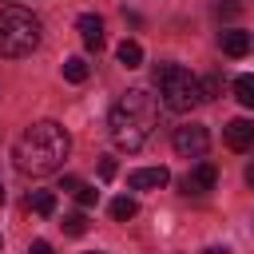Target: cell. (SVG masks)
Here are the masks:
<instances>
[{
    "label": "cell",
    "instance_id": "3",
    "mask_svg": "<svg viewBox=\"0 0 254 254\" xmlns=\"http://www.w3.org/2000/svg\"><path fill=\"white\" fill-rule=\"evenodd\" d=\"M155 87L163 95V107L175 111V115H187L202 103L198 75H190L183 64H155Z\"/></svg>",
    "mask_w": 254,
    "mask_h": 254
},
{
    "label": "cell",
    "instance_id": "9",
    "mask_svg": "<svg viewBox=\"0 0 254 254\" xmlns=\"http://www.w3.org/2000/svg\"><path fill=\"white\" fill-rule=\"evenodd\" d=\"M75 28H79V40H83L91 52H99V48H103V20H99L95 12H83V16L75 20Z\"/></svg>",
    "mask_w": 254,
    "mask_h": 254
},
{
    "label": "cell",
    "instance_id": "1",
    "mask_svg": "<svg viewBox=\"0 0 254 254\" xmlns=\"http://www.w3.org/2000/svg\"><path fill=\"white\" fill-rule=\"evenodd\" d=\"M67 151H71V135H67L60 123L40 119V123H32V127L16 139L12 159H16V167H20L24 175H56V171L64 167Z\"/></svg>",
    "mask_w": 254,
    "mask_h": 254
},
{
    "label": "cell",
    "instance_id": "20",
    "mask_svg": "<svg viewBox=\"0 0 254 254\" xmlns=\"http://www.w3.org/2000/svg\"><path fill=\"white\" fill-rule=\"evenodd\" d=\"M24 254H56V250H52V246H48V242H32V246H28V250H24Z\"/></svg>",
    "mask_w": 254,
    "mask_h": 254
},
{
    "label": "cell",
    "instance_id": "2",
    "mask_svg": "<svg viewBox=\"0 0 254 254\" xmlns=\"http://www.w3.org/2000/svg\"><path fill=\"white\" fill-rule=\"evenodd\" d=\"M155 123H159V103L143 87H131L107 115V131L119 151H143L147 139L155 135Z\"/></svg>",
    "mask_w": 254,
    "mask_h": 254
},
{
    "label": "cell",
    "instance_id": "23",
    "mask_svg": "<svg viewBox=\"0 0 254 254\" xmlns=\"http://www.w3.org/2000/svg\"><path fill=\"white\" fill-rule=\"evenodd\" d=\"M246 183H250V187H254V167H246Z\"/></svg>",
    "mask_w": 254,
    "mask_h": 254
},
{
    "label": "cell",
    "instance_id": "5",
    "mask_svg": "<svg viewBox=\"0 0 254 254\" xmlns=\"http://www.w3.org/2000/svg\"><path fill=\"white\" fill-rule=\"evenodd\" d=\"M171 147H175V155H183V159H202L206 147H210V135H206V127L187 123V127H175Z\"/></svg>",
    "mask_w": 254,
    "mask_h": 254
},
{
    "label": "cell",
    "instance_id": "11",
    "mask_svg": "<svg viewBox=\"0 0 254 254\" xmlns=\"http://www.w3.org/2000/svg\"><path fill=\"white\" fill-rule=\"evenodd\" d=\"M107 210H111V218H115V222H127V218H135V214H139V202H135L131 194H119V198H111V206H107Z\"/></svg>",
    "mask_w": 254,
    "mask_h": 254
},
{
    "label": "cell",
    "instance_id": "15",
    "mask_svg": "<svg viewBox=\"0 0 254 254\" xmlns=\"http://www.w3.org/2000/svg\"><path fill=\"white\" fill-rule=\"evenodd\" d=\"M234 99L242 107H254V75H238L234 79Z\"/></svg>",
    "mask_w": 254,
    "mask_h": 254
},
{
    "label": "cell",
    "instance_id": "4",
    "mask_svg": "<svg viewBox=\"0 0 254 254\" xmlns=\"http://www.w3.org/2000/svg\"><path fill=\"white\" fill-rule=\"evenodd\" d=\"M40 48V20L28 8H0V56L20 60Z\"/></svg>",
    "mask_w": 254,
    "mask_h": 254
},
{
    "label": "cell",
    "instance_id": "21",
    "mask_svg": "<svg viewBox=\"0 0 254 254\" xmlns=\"http://www.w3.org/2000/svg\"><path fill=\"white\" fill-rule=\"evenodd\" d=\"M75 187H79V179H75V175H64V183H60V190H71V194H75Z\"/></svg>",
    "mask_w": 254,
    "mask_h": 254
},
{
    "label": "cell",
    "instance_id": "16",
    "mask_svg": "<svg viewBox=\"0 0 254 254\" xmlns=\"http://www.w3.org/2000/svg\"><path fill=\"white\" fill-rule=\"evenodd\" d=\"M60 226H64V234L79 238V234H87V214H79V210H75V214H64V222H60Z\"/></svg>",
    "mask_w": 254,
    "mask_h": 254
},
{
    "label": "cell",
    "instance_id": "22",
    "mask_svg": "<svg viewBox=\"0 0 254 254\" xmlns=\"http://www.w3.org/2000/svg\"><path fill=\"white\" fill-rule=\"evenodd\" d=\"M202 254H230V250H226V246H206Z\"/></svg>",
    "mask_w": 254,
    "mask_h": 254
},
{
    "label": "cell",
    "instance_id": "17",
    "mask_svg": "<svg viewBox=\"0 0 254 254\" xmlns=\"http://www.w3.org/2000/svg\"><path fill=\"white\" fill-rule=\"evenodd\" d=\"M218 87H222V83H218V75H202V79H198V91H202V103H210V99H218Z\"/></svg>",
    "mask_w": 254,
    "mask_h": 254
},
{
    "label": "cell",
    "instance_id": "25",
    "mask_svg": "<svg viewBox=\"0 0 254 254\" xmlns=\"http://www.w3.org/2000/svg\"><path fill=\"white\" fill-rule=\"evenodd\" d=\"M87 254H99V250H87Z\"/></svg>",
    "mask_w": 254,
    "mask_h": 254
},
{
    "label": "cell",
    "instance_id": "8",
    "mask_svg": "<svg viewBox=\"0 0 254 254\" xmlns=\"http://www.w3.org/2000/svg\"><path fill=\"white\" fill-rule=\"evenodd\" d=\"M222 135H226V147L230 151H250L254 147V123L250 119H230L222 127Z\"/></svg>",
    "mask_w": 254,
    "mask_h": 254
},
{
    "label": "cell",
    "instance_id": "7",
    "mask_svg": "<svg viewBox=\"0 0 254 254\" xmlns=\"http://www.w3.org/2000/svg\"><path fill=\"white\" fill-rule=\"evenodd\" d=\"M171 183V171L167 167H143V171H131L127 175V187L131 190H159Z\"/></svg>",
    "mask_w": 254,
    "mask_h": 254
},
{
    "label": "cell",
    "instance_id": "19",
    "mask_svg": "<svg viewBox=\"0 0 254 254\" xmlns=\"http://www.w3.org/2000/svg\"><path fill=\"white\" fill-rule=\"evenodd\" d=\"M115 171H119V167H115V159H107V155H103V159H99V179H115Z\"/></svg>",
    "mask_w": 254,
    "mask_h": 254
},
{
    "label": "cell",
    "instance_id": "13",
    "mask_svg": "<svg viewBox=\"0 0 254 254\" xmlns=\"http://www.w3.org/2000/svg\"><path fill=\"white\" fill-rule=\"evenodd\" d=\"M28 210H36L40 218H48V214L56 210V194H52V190H32V194H28Z\"/></svg>",
    "mask_w": 254,
    "mask_h": 254
},
{
    "label": "cell",
    "instance_id": "10",
    "mask_svg": "<svg viewBox=\"0 0 254 254\" xmlns=\"http://www.w3.org/2000/svg\"><path fill=\"white\" fill-rule=\"evenodd\" d=\"M218 44H222V52H226V56H234V60H238V56H246V52H250V44H254V40H250V32L226 28V32L218 36Z\"/></svg>",
    "mask_w": 254,
    "mask_h": 254
},
{
    "label": "cell",
    "instance_id": "24",
    "mask_svg": "<svg viewBox=\"0 0 254 254\" xmlns=\"http://www.w3.org/2000/svg\"><path fill=\"white\" fill-rule=\"evenodd\" d=\"M0 250H4V238H0Z\"/></svg>",
    "mask_w": 254,
    "mask_h": 254
},
{
    "label": "cell",
    "instance_id": "18",
    "mask_svg": "<svg viewBox=\"0 0 254 254\" xmlns=\"http://www.w3.org/2000/svg\"><path fill=\"white\" fill-rule=\"evenodd\" d=\"M95 198H99V190H95V187H87V183H79V187H75V202H79V206H95Z\"/></svg>",
    "mask_w": 254,
    "mask_h": 254
},
{
    "label": "cell",
    "instance_id": "12",
    "mask_svg": "<svg viewBox=\"0 0 254 254\" xmlns=\"http://www.w3.org/2000/svg\"><path fill=\"white\" fill-rule=\"evenodd\" d=\"M87 71H91V67H87L83 56H67V60H64V79H67V83H83Z\"/></svg>",
    "mask_w": 254,
    "mask_h": 254
},
{
    "label": "cell",
    "instance_id": "26",
    "mask_svg": "<svg viewBox=\"0 0 254 254\" xmlns=\"http://www.w3.org/2000/svg\"><path fill=\"white\" fill-rule=\"evenodd\" d=\"M0 202H4V190H0Z\"/></svg>",
    "mask_w": 254,
    "mask_h": 254
},
{
    "label": "cell",
    "instance_id": "14",
    "mask_svg": "<svg viewBox=\"0 0 254 254\" xmlns=\"http://www.w3.org/2000/svg\"><path fill=\"white\" fill-rule=\"evenodd\" d=\"M119 64H123V67H139V64H143V48H139L135 40H123V44H119Z\"/></svg>",
    "mask_w": 254,
    "mask_h": 254
},
{
    "label": "cell",
    "instance_id": "6",
    "mask_svg": "<svg viewBox=\"0 0 254 254\" xmlns=\"http://www.w3.org/2000/svg\"><path fill=\"white\" fill-rule=\"evenodd\" d=\"M214 183H218V167L214 163H194L183 179V190L187 194H206V190H214Z\"/></svg>",
    "mask_w": 254,
    "mask_h": 254
}]
</instances>
